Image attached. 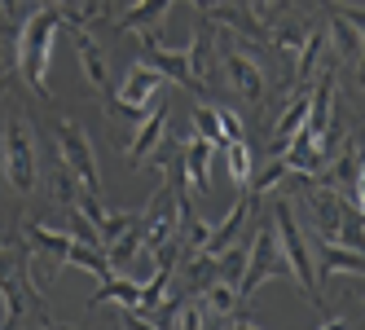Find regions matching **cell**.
<instances>
[{"mask_svg":"<svg viewBox=\"0 0 365 330\" xmlns=\"http://www.w3.org/2000/svg\"><path fill=\"white\" fill-rule=\"evenodd\" d=\"M216 27V22H212ZM220 75V88L238 101L242 119H259L277 110V101L286 93V66L277 62V53L259 48V40H242L225 27H216L212 36V84Z\"/></svg>","mask_w":365,"mask_h":330,"instance_id":"cell-1","label":"cell"},{"mask_svg":"<svg viewBox=\"0 0 365 330\" xmlns=\"http://www.w3.org/2000/svg\"><path fill=\"white\" fill-rule=\"evenodd\" d=\"M0 299H5V317L0 326H62V317L53 313V304L40 295V282L31 273V247L22 238H5L0 242Z\"/></svg>","mask_w":365,"mask_h":330,"instance_id":"cell-2","label":"cell"},{"mask_svg":"<svg viewBox=\"0 0 365 330\" xmlns=\"http://www.w3.org/2000/svg\"><path fill=\"white\" fill-rule=\"evenodd\" d=\"M62 31V18L44 5H31L27 18L18 22V36H14V66L22 75L40 101L53 106V88H48V53H53V36Z\"/></svg>","mask_w":365,"mask_h":330,"instance_id":"cell-3","label":"cell"},{"mask_svg":"<svg viewBox=\"0 0 365 330\" xmlns=\"http://www.w3.org/2000/svg\"><path fill=\"white\" fill-rule=\"evenodd\" d=\"M0 172L5 185L18 198H36L40 190V141H36V123L27 110H9L0 123Z\"/></svg>","mask_w":365,"mask_h":330,"instance_id":"cell-4","label":"cell"},{"mask_svg":"<svg viewBox=\"0 0 365 330\" xmlns=\"http://www.w3.org/2000/svg\"><path fill=\"white\" fill-rule=\"evenodd\" d=\"M326 18V40H330V62L339 75H348L352 97H361V71H365V9L344 5V0H322Z\"/></svg>","mask_w":365,"mask_h":330,"instance_id":"cell-5","label":"cell"},{"mask_svg":"<svg viewBox=\"0 0 365 330\" xmlns=\"http://www.w3.org/2000/svg\"><path fill=\"white\" fill-rule=\"evenodd\" d=\"M273 230H277V242H282V256H286V264H291V282L317 304V309H326V299H322V291H317V277H312V247H308V238H304V225H299V216H295V202H291V194H282L277 202H273Z\"/></svg>","mask_w":365,"mask_h":330,"instance_id":"cell-6","label":"cell"},{"mask_svg":"<svg viewBox=\"0 0 365 330\" xmlns=\"http://www.w3.org/2000/svg\"><path fill=\"white\" fill-rule=\"evenodd\" d=\"M269 277H291V264L282 256V242L273 230V216L251 225V247H247V264H242V282H238V299L247 304L255 295V287H264Z\"/></svg>","mask_w":365,"mask_h":330,"instance_id":"cell-7","label":"cell"},{"mask_svg":"<svg viewBox=\"0 0 365 330\" xmlns=\"http://www.w3.org/2000/svg\"><path fill=\"white\" fill-rule=\"evenodd\" d=\"M48 133H53V145H58V159L75 172V181H80L88 194H101V167H97V150L84 133L80 119L71 115H53L48 119Z\"/></svg>","mask_w":365,"mask_h":330,"instance_id":"cell-8","label":"cell"},{"mask_svg":"<svg viewBox=\"0 0 365 330\" xmlns=\"http://www.w3.org/2000/svg\"><path fill=\"white\" fill-rule=\"evenodd\" d=\"M137 40H141V62L145 66H154L163 80H176L180 88L198 93L202 101L212 97V93H207V84H202V75H198V66H194L190 48H168L163 44V31H137Z\"/></svg>","mask_w":365,"mask_h":330,"instance_id":"cell-9","label":"cell"},{"mask_svg":"<svg viewBox=\"0 0 365 330\" xmlns=\"http://www.w3.org/2000/svg\"><path fill=\"white\" fill-rule=\"evenodd\" d=\"M176 225H180V207H176V190L163 181L159 194L150 198V207H141L137 216V230H141V251L145 256H154L163 242L176 238Z\"/></svg>","mask_w":365,"mask_h":330,"instance_id":"cell-10","label":"cell"},{"mask_svg":"<svg viewBox=\"0 0 365 330\" xmlns=\"http://www.w3.org/2000/svg\"><path fill=\"white\" fill-rule=\"evenodd\" d=\"M168 128H172V106H168V97H154L150 115L137 123V137L123 145L128 167H145V163L154 159V150H159V145L168 141Z\"/></svg>","mask_w":365,"mask_h":330,"instance_id":"cell-11","label":"cell"},{"mask_svg":"<svg viewBox=\"0 0 365 330\" xmlns=\"http://www.w3.org/2000/svg\"><path fill=\"white\" fill-rule=\"evenodd\" d=\"M71 44H75V58H80V75H84V84L106 101L115 93L110 84V58H106V48H101V40L88 31V27H71Z\"/></svg>","mask_w":365,"mask_h":330,"instance_id":"cell-12","label":"cell"},{"mask_svg":"<svg viewBox=\"0 0 365 330\" xmlns=\"http://www.w3.org/2000/svg\"><path fill=\"white\" fill-rule=\"evenodd\" d=\"M339 273L361 277L365 273V256H361V251H352V247L312 238V277H317V291H322V282H334Z\"/></svg>","mask_w":365,"mask_h":330,"instance_id":"cell-13","label":"cell"},{"mask_svg":"<svg viewBox=\"0 0 365 330\" xmlns=\"http://www.w3.org/2000/svg\"><path fill=\"white\" fill-rule=\"evenodd\" d=\"M172 5H176V0H133L123 14L110 18V27H115V31H133V36H137V31H163Z\"/></svg>","mask_w":365,"mask_h":330,"instance_id":"cell-14","label":"cell"},{"mask_svg":"<svg viewBox=\"0 0 365 330\" xmlns=\"http://www.w3.org/2000/svg\"><path fill=\"white\" fill-rule=\"evenodd\" d=\"M212 155H216V145H212V141H202V137L180 141V163H185V181H190L198 194L212 190Z\"/></svg>","mask_w":365,"mask_h":330,"instance_id":"cell-15","label":"cell"},{"mask_svg":"<svg viewBox=\"0 0 365 330\" xmlns=\"http://www.w3.org/2000/svg\"><path fill=\"white\" fill-rule=\"evenodd\" d=\"M141 295H145V282H133V277H106L97 291H93V299H88V309H101V304H123V309H141Z\"/></svg>","mask_w":365,"mask_h":330,"instance_id":"cell-16","label":"cell"},{"mask_svg":"<svg viewBox=\"0 0 365 330\" xmlns=\"http://www.w3.org/2000/svg\"><path fill=\"white\" fill-rule=\"evenodd\" d=\"M194 137H202V141H212L216 150H225V128H220L216 101H198V106H194Z\"/></svg>","mask_w":365,"mask_h":330,"instance_id":"cell-17","label":"cell"},{"mask_svg":"<svg viewBox=\"0 0 365 330\" xmlns=\"http://www.w3.org/2000/svg\"><path fill=\"white\" fill-rule=\"evenodd\" d=\"M225 163H229V176L238 181V190H247V181H251V145L247 141H225Z\"/></svg>","mask_w":365,"mask_h":330,"instance_id":"cell-18","label":"cell"},{"mask_svg":"<svg viewBox=\"0 0 365 330\" xmlns=\"http://www.w3.org/2000/svg\"><path fill=\"white\" fill-rule=\"evenodd\" d=\"M115 18V0H80V22L93 27V22H110Z\"/></svg>","mask_w":365,"mask_h":330,"instance_id":"cell-19","label":"cell"},{"mask_svg":"<svg viewBox=\"0 0 365 330\" xmlns=\"http://www.w3.org/2000/svg\"><path fill=\"white\" fill-rule=\"evenodd\" d=\"M9 71H14V66H9L5 58H0V80H9Z\"/></svg>","mask_w":365,"mask_h":330,"instance_id":"cell-20","label":"cell"},{"mask_svg":"<svg viewBox=\"0 0 365 330\" xmlns=\"http://www.w3.org/2000/svg\"><path fill=\"white\" fill-rule=\"evenodd\" d=\"M5 88H9V80H0V93H5Z\"/></svg>","mask_w":365,"mask_h":330,"instance_id":"cell-21","label":"cell"}]
</instances>
